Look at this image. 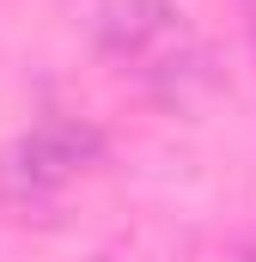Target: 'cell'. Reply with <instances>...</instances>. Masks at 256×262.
I'll list each match as a JSON object with an SVG mask.
<instances>
[{"mask_svg":"<svg viewBox=\"0 0 256 262\" xmlns=\"http://www.w3.org/2000/svg\"><path fill=\"white\" fill-rule=\"evenodd\" d=\"M98 43H104L116 61L153 67L165 49L189 43V31H183V12H177L171 0H110V6L98 12Z\"/></svg>","mask_w":256,"mask_h":262,"instance_id":"1","label":"cell"},{"mask_svg":"<svg viewBox=\"0 0 256 262\" xmlns=\"http://www.w3.org/2000/svg\"><path fill=\"white\" fill-rule=\"evenodd\" d=\"M232 256H238V262H256V244H238V250H232Z\"/></svg>","mask_w":256,"mask_h":262,"instance_id":"4","label":"cell"},{"mask_svg":"<svg viewBox=\"0 0 256 262\" xmlns=\"http://www.w3.org/2000/svg\"><path fill=\"white\" fill-rule=\"evenodd\" d=\"M146 79H153V92L171 104V110H201L207 98H220V67L207 49H195V43H177V49H165L159 61L146 67Z\"/></svg>","mask_w":256,"mask_h":262,"instance_id":"2","label":"cell"},{"mask_svg":"<svg viewBox=\"0 0 256 262\" xmlns=\"http://www.w3.org/2000/svg\"><path fill=\"white\" fill-rule=\"evenodd\" d=\"M49 140H55V152L67 159V171H79V165H98L104 159V134L86 128V122H49Z\"/></svg>","mask_w":256,"mask_h":262,"instance_id":"3","label":"cell"}]
</instances>
